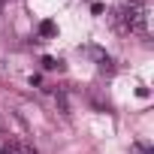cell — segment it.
I'll list each match as a JSON object with an SVG mask.
<instances>
[{"mask_svg":"<svg viewBox=\"0 0 154 154\" xmlns=\"http://www.w3.org/2000/svg\"><path fill=\"white\" fill-rule=\"evenodd\" d=\"M112 24H115V30L118 33H127V24H124V9H112Z\"/></svg>","mask_w":154,"mask_h":154,"instance_id":"cell-2","label":"cell"},{"mask_svg":"<svg viewBox=\"0 0 154 154\" xmlns=\"http://www.w3.org/2000/svg\"><path fill=\"white\" fill-rule=\"evenodd\" d=\"M3 142H6V136H0V148H3Z\"/></svg>","mask_w":154,"mask_h":154,"instance_id":"cell-9","label":"cell"},{"mask_svg":"<svg viewBox=\"0 0 154 154\" xmlns=\"http://www.w3.org/2000/svg\"><path fill=\"white\" fill-rule=\"evenodd\" d=\"M42 66H45V69H60V60H54V57H42Z\"/></svg>","mask_w":154,"mask_h":154,"instance_id":"cell-5","label":"cell"},{"mask_svg":"<svg viewBox=\"0 0 154 154\" xmlns=\"http://www.w3.org/2000/svg\"><path fill=\"white\" fill-rule=\"evenodd\" d=\"M54 30H57L54 21H42V24H39V33H42V36H54Z\"/></svg>","mask_w":154,"mask_h":154,"instance_id":"cell-4","label":"cell"},{"mask_svg":"<svg viewBox=\"0 0 154 154\" xmlns=\"http://www.w3.org/2000/svg\"><path fill=\"white\" fill-rule=\"evenodd\" d=\"M136 3H142V0H130V6H136Z\"/></svg>","mask_w":154,"mask_h":154,"instance_id":"cell-8","label":"cell"},{"mask_svg":"<svg viewBox=\"0 0 154 154\" xmlns=\"http://www.w3.org/2000/svg\"><path fill=\"white\" fill-rule=\"evenodd\" d=\"M130 151H133V154H151V148H148V145H142V142H136Z\"/></svg>","mask_w":154,"mask_h":154,"instance_id":"cell-6","label":"cell"},{"mask_svg":"<svg viewBox=\"0 0 154 154\" xmlns=\"http://www.w3.org/2000/svg\"><path fill=\"white\" fill-rule=\"evenodd\" d=\"M0 154H21V142L18 139H6L3 148H0Z\"/></svg>","mask_w":154,"mask_h":154,"instance_id":"cell-3","label":"cell"},{"mask_svg":"<svg viewBox=\"0 0 154 154\" xmlns=\"http://www.w3.org/2000/svg\"><path fill=\"white\" fill-rule=\"evenodd\" d=\"M0 72H3V60H0Z\"/></svg>","mask_w":154,"mask_h":154,"instance_id":"cell-10","label":"cell"},{"mask_svg":"<svg viewBox=\"0 0 154 154\" xmlns=\"http://www.w3.org/2000/svg\"><path fill=\"white\" fill-rule=\"evenodd\" d=\"M85 54H88V57H94L100 69H112V57H109L103 48H97V45H88V48H85Z\"/></svg>","mask_w":154,"mask_h":154,"instance_id":"cell-1","label":"cell"},{"mask_svg":"<svg viewBox=\"0 0 154 154\" xmlns=\"http://www.w3.org/2000/svg\"><path fill=\"white\" fill-rule=\"evenodd\" d=\"M21 154H36V148H24L21 145Z\"/></svg>","mask_w":154,"mask_h":154,"instance_id":"cell-7","label":"cell"}]
</instances>
